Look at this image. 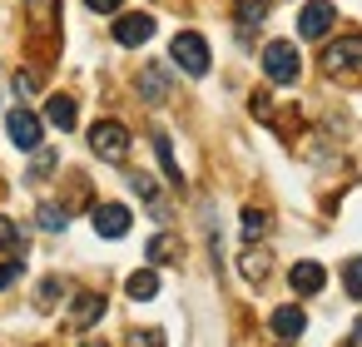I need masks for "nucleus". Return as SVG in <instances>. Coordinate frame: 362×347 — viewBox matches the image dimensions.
Returning a JSON list of instances; mask_svg holds the SVG:
<instances>
[{
	"mask_svg": "<svg viewBox=\"0 0 362 347\" xmlns=\"http://www.w3.org/2000/svg\"><path fill=\"white\" fill-rule=\"evenodd\" d=\"M85 6H90L95 16H119V6H124V0H85Z\"/></svg>",
	"mask_w": 362,
	"mask_h": 347,
	"instance_id": "nucleus-27",
	"label": "nucleus"
},
{
	"mask_svg": "<svg viewBox=\"0 0 362 347\" xmlns=\"http://www.w3.org/2000/svg\"><path fill=\"white\" fill-rule=\"evenodd\" d=\"M268 327H273V337L293 342V337H303V332H308V312H303L298 302H288V307H278V312L268 317Z\"/></svg>",
	"mask_w": 362,
	"mask_h": 347,
	"instance_id": "nucleus-10",
	"label": "nucleus"
},
{
	"mask_svg": "<svg viewBox=\"0 0 362 347\" xmlns=\"http://www.w3.org/2000/svg\"><path fill=\"white\" fill-rule=\"evenodd\" d=\"M100 317H105V293H75L65 327H70V332H85V327H95Z\"/></svg>",
	"mask_w": 362,
	"mask_h": 347,
	"instance_id": "nucleus-9",
	"label": "nucleus"
},
{
	"mask_svg": "<svg viewBox=\"0 0 362 347\" xmlns=\"http://www.w3.org/2000/svg\"><path fill=\"white\" fill-rule=\"evenodd\" d=\"M169 55H174V65H179L184 75H194V80H204V75H209V65H214L209 40H204L199 30H179V35L169 40Z\"/></svg>",
	"mask_w": 362,
	"mask_h": 347,
	"instance_id": "nucleus-1",
	"label": "nucleus"
},
{
	"mask_svg": "<svg viewBox=\"0 0 362 347\" xmlns=\"http://www.w3.org/2000/svg\"><path fill=\"white\" fill-rule=\"evenodd\" d=\"M154 154H159V164H164L169 184H179V189H184V174H179V164H174V144H169V134H164V129L154 134Z\"/></svg>",
	"mask_w": 362,
	"mask_h": 347,
	"instance_id": "nucleus-19",
	"label": "nucleus"
},
{
	"mask_svg": "<svg viewBox=\"0 0 362 347\" xmlns=\"http://www.w3.org/2000/svg\"><path fill=\"white\" fill-rule=\"evenodd\" d=\"M75 114H80V110H75L70 95H50V100H45V119H50L55 129H75Z\"/></svg>",
	"mask_w": 362,
	"mask_h": 347,
	"instance_id": "nucleus-17",
	"label": "nucleus"
},
{
	"mask_svg": "<svg viewBox=\"0 0 362 347\" xmlns=\"http://www.w3.org/2000/svg\"><path fill=\"white\" fill-rule=\"evenodd\" d=\"M332 25H337V6H332V0H308V6L298 11V35L303 40H322Z\"/></svg>",
	"mask_w": 362,
	"mask_h": 347,
	"instance_id": "nucleus-5",
	"label": "nucleus"
},
{
	"mask_svg": "<svg viewBox=\"0 0 362 347\" xmlns=\"http://www.w3.org/2000/svg\"><path fill=\"white\" fill-rule=\"evenodd\" d=\"M144 40H154V16H144V11H129V16H119V20H115V45H124V50H139Z\"/></svg>",
	"mask_w": 362,
	"mask_h": 347,
	"instance_id": "nucleus-6",
	"label": "nucleus"
},
{
	"mask_svg": "<svg viewBox=\"0 0 362 347\" xmlns=\"http://www.w3.org/2000/svg\"><path fill=\"white\" fill-rule=\"evenodd\" d=\"M129 342H164V332H159V327H134Z\"/></svg>",
	"mask_w": 362,
	"mask_h": 347,
	"instance_id": "nucleus-29",
	"label": "nucleus"
},
{
	"mask_svg": "<svg viewBox=\"0 0 362 347\" xmlns=\"http://www.w3.org/2000/svg\"><path fill=\"white\" fill-rule=\"evenodd\" d=\"M342 288H347V298L362 302V258H352V263L342 268Z\"/></svg>",
	"mask_w": 362,
	"mask_h": 347,
	"instance_id": "nucleus-24",
	"label": "nucleus"
},
{
	"mask_svg": "<svg viewBox=\"0 0 362 347\" xmlns=\"http://www.w3.org/2000/svg\"><path fill=\"white\" fill-rule=\"evenodd\" d=\"M288 283H293L298 298H313V293H322L327 273H322V263H293V268H288Z\"/></svg>",
	"mask_w": 362,
	"mask_h": 347,
	"instance_id": "nucleus-12",
	"label": "nucleus"
},
{
	"mask_svg": "<svg viewBox=\"0 0 362 347\" xmlns=\"http://www.w3.org/2000/svg\"><path fill=\"white\" fill-rule=\"evenodd\" d=\"M268 11H273V6H268V0H238V6H233V20H238V35H243L238 45H248V35H253V25H263V20H268Z\"/></svg>",
	"mask_w": 362,
	"mask_h": 347,
	"instance_id": "nucleus-13",
	"label": "nucleus"
},
{
	"mask_svg": "<svg viewBox=\"0 0 362 347\" xmlns=\"http://www.w3.org/2000/svg\"><path fill=\"white\" fill-rule=\"evenodd\" d=\"M263 75H268L273 85H298V75H303L298 45H293V40H268V45H263Z\"/></svg>",
	"mask_w": 362,
	"mask_h": 347,
	"instance_id": "nucleus-3",
	"label": "nucleus"
},
{
	"mask_svg": "<svg viewBox=\"0 0 362 347\" xmlns=\"http://www.w3.org/2000/svg\"><path fill=\"white\" fill-rule=\"evenodd\" d=\"M124 293H129L134 302H149V298H159V273H154V268H139V273H129V278H124Z\"/></svg>",
	"mask_w": 362,
	"mask_h": 347,
	"instance_id": "nucleus-15",
	"label": "nucleus"
},
{
	"mask_svg": "<svg viewBox=\"0 0 362 347\" xmlns=\"http://www.w3.org/2000/svg\"><path fill=\"white\" fill-rule=\"evenodd\" d=\"M268 223H273V218H268L263 208H243V213H238V228H243V243H263V233H268Z\"/></svg>",
	"mask_w": 362,
	"mask_h": 347,
	"instance_id": "nucleus-18",
	"label": "nucleus"
},
{
	"mask_svg": "<svg viewBox=\"0 0 362 347\" xmlns=\"http://www.w3.org/2000/svg\"><path fill=\"white\" fill-rule=\"evenodd\" d=\"M60 298H65V283H60V278H45V283L35 288V307H45V312H50Z\"/></svg>",
	"mask_w": 362,
	"mask_h": 347,
	"instance_id": "nucleus-22",
	"label": "nucleus"
},
{
	"mask_svg": "<svg viewBox=\"0 0 362 347\" xmlns=\"http://www.w3.org/2000/svg\"><path fill=\"white\" fill-rule=\"evenodd\" d=\"M0 253H6V258H25V228L16 218H6V213H0Z\"/></svg>",
	"mask_w": 362,
	"mask_h": 347,
	"instance_id": "nucleus-16",
	"label": "nucleus"
},
{
	"mask_svg": "<svg viewBox=\"0 0 362 347\" xmlns=\"http://www.w3.org/2000/svg\"><path fill=\"white\" fill-rule=\"evenodd\" d=\"M169 258H179V243H174L169 233L149 238V263H169Z\"/></svg>",
	"mask_w": 362,
	"mask_h": 347,
	"instance_id": "nucleus-23",
	"label": "nucleus"
},
{
	"mask_svg": "<svg viewBox=\"0 0 362 347\" xmlns=\"http://www.w3.org/2000/svg\"><path fill=\"white\" fill-rule=\"evenodd\" d=\"M55 159H60L55 149H40V144H35V164H30V174H35V179H40V174H55Z\"/></svg>",
	"mask_w": 362,
	"mask_h": 347,
	"instance_id": "nucleus-26",
	"label": "nucleus"
},
{
	"mask_svg": "<svg viewBox=\"0 0 362 347\" xmlns=\"http://www.w3.org/2000/svg\"><path fill=\"white\" fill-rule=\"evenodd\" d=\"M35 218H40V228H45V233H65V228H70V213H65L60 204H50V199L35 208Z\"/></svg>",
	"mask_w": 362,
	"mask_h": 347,
	"instance_id": "nucleus-20",
	"label": "nucleus"
},
{
	"mask_svg": "<svg viewBox=\"0 0 362 347\" xmlns=\"http://www.w3.org/2000/svg\"><path fill=\"white\" fill-rule=\"evenodd\" d=\"M90 154L105 159V164H124V159H129V129H124L119 119H100V124L90 129Z\"/></svg>",
	"mask_w": 362,
	"mask_h": 347,
	"instance_id": "nucleus-4",
	"label": "nucleus"
},
{
	"mask_svg": "<svg viewBox=\"0 0 362 347\" xmlns=\"http://www.w3.org/2000/svg\"><path fill=\"white\" fill-rule=\"evenodd\" d=\"M322 75L342 80V75H362V35H337L322 45Z\"/></svg>",
	"mask_w": 362,
	"mask_h": 347,
	"instance_id": "nucleus-2",
	"label": "nucleus"
},
{
	"mask_svg": "<svg viewBox=\"0 0 362 347\" xmlns=\"http://www.w3.org/2000/svg\"><path fill=\"white\" fill-rule=\"evenodd\" d=\"M55 6H60V0H25V11H30V25H40V30H55Z\"/></svg>",
	"mask_w": 362,
	"mask_h": 347,
	"instance_id": "nucleus-21",
	"label": "nucleus"
},
{
	"mask_svg": "<svg viewBox=\"0 0 362 347\" xmlns=\"http://www.w3.org/2000/svg\"><path fill=\"white\" fill-rule=\"evenodd\" d=\"M90 223H95V233L100 238H124L129 233V223H134V213L124 208V204H95V213H90Z\"/></svg>",
	"mask_w": 362,
	"mask_h": 347,
	"instance_id": "nucleus-8",
	"label": "nucleus"
},
{
	"mask_svg": "<svg viewBox=\"0 0 362 347\" xmlns=\"http://www.w3.org/2000/svg\"><path fill=\"white\" fill-rule=\"evenodd\" d=\"M6 134H11V144H16V149H35V144H40V134H45V124H40V114H30V110L21 105V110H11V114H6Z\"/></svg>",
	"mask_w": 362,
	"mask_h": 347,
	"instance_id": "nucleus-7",
	"label": "nucleus"
},
{
	"mask_svg": "<svg viewBox=\"0 0 362 347\" xmlns=\"http://www.w3.org/2000/svg\"><path fill=\"white\" fill-rule=\"evenodd\" d=\"M0 90H6V75H0Z\"/></svg>",
	"mask_w": 362,
	"mask_h": 347,
	"instance_id": "nucleus-31",
	"label": "nucleus"
},
{
	"mask_svg": "<svg viewBox=\"0 0 362 347\" xmlns=\"http://www.w3.org/2000/svg\"><path fill=\"white\" fill-rule=\"evenodd\" d=\"M21 278H25V263H21V258H6V263H0V293L16 288Z\"/></svg>",
	"mask_w": 362,
	"mask_h": 347,
	"instance_id": "nucleus-25",
	"label": "nucleus"
},
{
	"mask_svg": "<svg viewBox=\"0 0 362 347\" xmlns=\"http://www.w3.org/2000/svg\"><path fill=\"white\" fill-rule=\"evenodd\" d=\"M16 90H21V95H35V90H40V80H35L30 70H21V75H16Z\"/></svg>",
	"mask_w": 362,
	"mask_h": 347,
	"instance_id": "nucleus-28",
	"label": "nucleus"
},
{
	"mask_svg": "<svg viewBox=\"0 0 362 347\" xmlns=\"http://www.w3.org/2000/svg\"><path fill=\"white\" fill-rule=\"evenodd\" d=\"M139 95H144L149 105L169 100V70H164V65H144V70H139Z\"/></svg>",
	"mask_w": 362,
	"mask_h": 347,
	"instance_id": "nucleus-14",
	"label": "nucleus"
},
{
	"mask_svg": "<svg viewBox=\"0 0 362 347\" xmlns=\"http://www.w3.org/2000/svg\"><path fill=\"white\" fill-rule=\"evenodd\" d=\"M347 342H352V347H362V322H357V327L347 332Z\"/></svg>",
	"mask_w": 362,
	"mask_h": 347,
	"instance_id": "nucleus-30",
	"label": "nucleus"
},
{
	"mask_svg": "<svg viewBox=\"0 0 362 347\" xmlns=\"http://www.w3.org/2000/svg\"><path fill=\"white\" fill-rule=\"evenodd\" d=\"M238 273H243L253 288H263V283H268V273H273V258H268V248L248 243V248H243V258H238Z\"/></svg>",
	"mask_w": 362,
	"mask_h": 347,
	"instance_id": "nucleus-11",
	"label": "nucleus"
}]
</instances>
